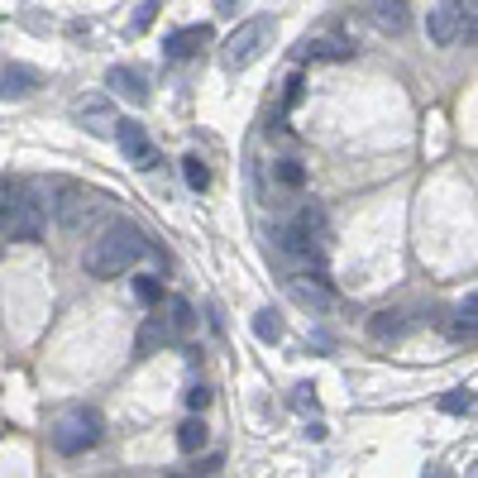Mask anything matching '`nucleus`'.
I'll return each instance as SVG.
<instances>
[{
    "instance_id": "9d476101",
    "label": "nucleus",
    "mask_w": 478,
    "mask_h": 478,
    "mask_svg": "<svg viewBox=\"0 0 478 478\" xmlns=\"http://www.w3.org/2000/svg\"><path fill=\"white\" fill-rule=\"evenodd\" d=\"M368 20H374L383 34H407L411 0H368Z\"/></svg>"
},
{
    "instance_id": "f3484780",
    "label": "nucleus",
    "mask_w": 478,
    "mask_h": 478,
    "mask_svg": "<svg viewBox=\"0 0 478 478\" xmlns=\"http://www.w3.org/2000/svg\"><path fill=\"white\" fill-rule=\"evenodd\" d=\"M163 320H167V330L173 335H187L192 326H196V311H192V302L187 297H163Z\"/></svg>"
},
{
    "instance_id": "5701e85b",
    "label": "nucleus",
    "mask_w": 478,
    "mask_h": 478,
    "mask_svg": "<svg viewBox=\"0 0 478 478\" xmlns=\"http://www.w3.org/2000/svg\"><path fill=\"white\" fill-rule=\"evenodd\" d=\"M134 297L144 302V306H158V302H163V287H158V277H134Z\"/></svg>"
},
{
    "instance_id": "c756f323",
    "label": "nucleus",
    "mask_w": 478,
    "mask_h": 478,
    "mask_svg": "<svg viewBox=\"0 0 478 478\" xmlns=\"http://www.w3.org/2000/svg\"><path fill=\"white\" fill-rule=\"evenodd\" d=\"M5 196H10V192H5V177H0V206H5Z\"/></svg>"
},
{
    "instance_id": "f03ea898",
    "label": "nucleus",
    "mask_w": 478,
    "mask_h": 478,
    "mask_svg": "<svg viewBox=\"0 0 478 478\" xmlns=\"http://www.w3.org/2000/svg\"><path fill=\"white\" fill-rule=\"evenodd\" d=\"M105 440V416L96 407H72L58 416V426H53V450L58 455H86V450H96V445Z\"/></svg>"
},
{
    "instance_id": "b1692460",
    "label": "nucleus",
    "mask_w": 478,
    "mask_h": 478,
    "mask_svg": "<svg viewBox=\"0 0 478 478\" xmlns=\"http://www.w3.org/2000/svg\"><path fill=\"white\" fill-rule=\"evenodd\" d=\"M158 10H163L158 0H144V5L134 10V20H130V34H144V29H149L153 20H158Z\"/></svg>"
},
{
    "instance_id": "f8f14e48",
    "label": "nucleus",
    "mask_w": 478,
    "mask_h": 478,
    "mask_svg": "<svg viewBox=\"0 0 478 478\" xmlns=\"http://www.w3.org/2000/svg\"><path fill=\"white\" fill-rule=\"evenodd\" d=\"M302 58H316V63H349L354 43L345 34H316V39L302 43Z\"/></svg>"
},
{
    "instance_id": "9b49d317",
    "label": "nucleus",
    "mask_w": 478,
    "mask_h": 478,
    "mask_svg": "<svg viewBox=\"0 0 478 478\" xmlns=\"http://www.w3.org/2000/svg\"><path fill=\"white\" fill-rule=\"evenodd\" d=\"M206 43H211V24H187V29H173V34L163 39V53H167V58H177V63H182V58L202 53Z\"/></svg>"
},
{
    "instance_id": "6e6552de",
    "label": "nucleus",
    "mask_w": 478,
    "mask_h": 478,
    "mask_svg": "<svg viewBox=\"0 0 478 478\" xmlns=\"http://www.w3.org/2000/svg\"><path fill=\"white\" fill-rule=\"evenodd\" d=\"M287 292H292V302H297V306H306V311H330V306H335V292H330V283L316 268H297L287 277Z\"/></svg>"
},
{
    "instance_id": "f257e3e1",
    "label": "nucleus",
    "mask_w": 478,
    "mask_h": 478,
    "mask_svg": "<svg viewBox=\"0 0 478 478\" xmlns=\"http://www.w3.org/2000/svg\"><path fill=\"white\" fill-rule=\"evenodd\" d=\"M149 254V239H144V230L130 225V221H111L101 230L96 239L86 244V273L91 277H101V283H111V277H125L139 258Z\"/></svg>"
},
{
    "instance_id": "c85d7f7f",
    "label": "nucleus",
    "mask_w": 478,
    "mask_h": 478,
    "mask_svg": "<svg viewBox=\"0 0 478 478\" xmlns=\"http://www.w3.org/2000/svg\"><path fill=\"white\" fill-rule=\"evenodd\" d=\"M215 14H239V0H215Z\"/></svg>"
},
{
    "instance_id": "bb28decb",
    "label": "nucleus",
    "mask_w": 478,
    "mask_h": 478,
    "mask_svg": "<svg viewBox=\"0 0 478 478\" xmlns=\"http://www.w3.org/2000/svg\"><path fill=\"white\" fill-rule=\"evenodd\" d=\"M302 101V77H292V82H287V105H297Z\"/></svg>"
},
{
    "instance_id": "4468645a",
    "label": "nucleus",
    "mask_w": 478,
    "mask_h": 478,
    "mask_svg": "<svg viewBox=\"0 0 478 478\" xmlns=\"http://www.w3.org/2000/svg\"><path fill=\"white\" fill-rule=\"evenodd\" d=\"M77 120H82L91 134H111L115 130V105L105 96H86V101H77Z\"/></svg>"
},
{
    "instance_id": "4be33fe9",
    "label": "nucleus",
    "mask_w": 478,
    "mask_h": 478,
    "mask_svg": "<svg viewBox=\"0 0 478 478\" xmlns=\"http://www.w3.org/2000/svg\"><path fill=\"white\" fill-rule=\"evenodd\" d=\"M182 177H187L192 192H206L211 187V167H206L202 153H187V158H182Z\"/></svg>"
},
{
    "instance_id": "412c9836",
    "label": "nucleus",
    "mask_w": 478,
    "mask_h": 478,
    "mask_svg": "<svg viewBox=\"0 0 478 478\" xmlns=\"http://www.w3.org/2000/svg\"><path fill=\"white\" fill-rule=\"evenodd\" d=\"M254 335H258L264 345H277V340L287 335V326H283V316H277L273 306H268V311H258V316H254Z\"/></svg>"
},
{
    "instance_id": "ddd939ff",
    "label": "nucleus",
    "mask_w": 478,
    "mask_h": 478,
    "mask_svg": "<svg viewBox=\"0 0 478 478\" xmlns=\"http://www.w3.org/2000/svg\"><path fill=\"white\" fill-rule=\"evenodd\" d=\"M105 86H111L115 96H125L130 105H149V82H144V72H134V68H111L105 72Z\"/></svg>"
},
{
    "instance_id": "cd10ccee",
    "label": "nucleus",
    "mask_w": 478,
    "mask_h": 478,
    "mask_svg": "<svg viewBox=\"0 0 478 478\" xmlns=\"http://www.w3.org/2000/svg\"><path fill=\"white\" fill-rule=\"evenodd\" d=\"M215 469H221V455H206L202 464H196V473H215Z\"/></svg>"
},
{
    "instance_id": "1a4fd4ad",
    "label": "nucleus",
    "mask_w": 478,
    "mask_h": 478,
    "mask_svg": "<svg viewBox=\"0 0 478 478\" xmlns=\"http://www.w3.org/2000/svg\"><path fill=\"white\" fill-rule=\"evenodd\" d=\"M43 86V77L24 63H5L0 68V101H29Z\"/></svg>"
},
{
    "instance_id": "20e7f679",
    "label": "nucleus",
    "mask_w": 478,
    "mask_h": 478,
    "mask_svg": "<svg viewBox=\"0 0 478 478\" xmlns=\"http://www.w3.org/2000/svg\"><path fill=\"white\" fill-rule=\"evenodd\" d=\"M273 34H277V24L268 20V14H258V20H244L235 34L225 39V68H254L258 58L268 53V43H273Z\"/></svg>"
},
{
    "instance_id": "dca6fc26",
    "label": "nucleus",
    "mask_w": 478,
    "mask_h": 478,
    "mask_svg": "<svg viewBox=\"0 0 478 478\" xmlns=\"http://www.w3.org/2000/svg\"><path fill=\"white\" fill-rule=\"evenodd\" d=\"M411 330V320H407V311H378V316H368V335L374 340H402V335Z\"/></svg>"
},
{
    "instance_id": "a211bd4d",
    "label": "nucleus",
    "mask_w": 478,
    "mask_h": 478,
    "mask_svg": "<svg viewBox=\"0 0 478 478\" xmlns=\"http://www.w3.org/2000/svg\"><path fill=\"white\" fill-rule=\"evenodd\" d=\"M206 440H211V430H206L202 416H192V421H182V426H177V450H182V455H196Z\"/></svg>"
},
{
    "instance_id": "7ed1b4c3",
    "label": "nucleus",
    "mask_w": 478,
    "mask_h": 478,
    "mask_svg": "<svg viewBox=\"0 0 478 478\" xmlns=\"http://www.w3.org/2000/svg\"><path fill=\"white\" fill-rule=\"evenodd\" d=\"M96 196H91L86 187H77V182H53L49 187V211L58 230H68V235H77V230H86V221L96 215Z\"/></svg>"
},
{
    "instance_id": "aec40b11",
    "label": "nucleus",
    "mask_w": 478,
    "mask_h": 478,
    "mask_svg": "<svg viewBox=\"0 0 478 478\" xmlns=\"http://www.w3.org/2000/svg\"><path fill=\"white\" fill-rule=\"evenodd\" d=\"M273 177H277V187L302 192V187H306V163H302V158H277V163H273Z\"/></svg>"
},
{
    "instance_id": "a878e982",
    "label": "nucleus",
    "mask_w": 478,
    "mask_h": 478,
    "mask_svg": "<svg viewBox=\"0 0 478 478\" xmlns=\"http://www.w3.org/2000/svg\"><path fill=\"white\" fill-rule=\"evenodd\" d=\"M187 407H192V411H206V407H211V388H206V383L187 388Z\"/></svg>"
},
{
    "instance_id": "39448f33",
    "label": "nucleus",
    "mask_w": 478,
    "mask_h": 478,
    "mask_svg": "<svg viewBox=\"0 0 478 478\" xmlns=\"http://www.w3.org/2000/svg\"><path fill=\"white\" fill-rule=\"evenodd\" d=\"M0 230L14 239V244H39L43 230H49V211H43V202H10L0 206Z\"/></svg>"
},
{
    "instance_id": "2eb2a0df",
    "label": "nucleus",
    "mask_w": 478,
    "mask_h": 478,
    "mask_svg": "<svg viewBox=\"0 0 478 478\" xmlns=\"http://www.w3.org/2000/svg\"><path fill=\"white\" fill-rule=\"evenodd\" d=\"M177 335L167 330V320L163 316H153V320H144V326H139V340H134V354L139 359H149V354H158V349H167L173 345Z\"/></svg>"
},
{
    "instance_id": "0eeeda50",
    "label": "nucleus",
    "mask_w": 478,
    "mask_h": 478,
    "mask_svg": "<svg viewBox=\"0 0 478 478\" xmlns=\"http://www.w3.org/2000/svg\"><path fill=\"white\" fill-rule=\"evenodd\" d=\"M115 144L125 153V163H134L139 173H149V167H158V144L149 139V130L139 125V120H115Z\"/></svg>"
},
{
    "instance_id": "393cba45",
    "label": "nucleus",
    "mask_w": 478,
    "mask_h": 478,
    "mask_svg": "<svg viewBox=\"0 0 478 478\" xmlns=\"http://www.w3.org/2000/svg\"><path fill=\"white\" fill-rule=\"evenodd\" d=\"M440 407L455 411V416H464V411H473V392H469V388H455V392H445Z\"/></svg>"
},
{
    "instance_id": "423d86ee",
    "label": "nucleus",
    "mask_w": 478,
    "mask_h": 478,
    "mask_svg": "<svg viewBox=\"0 0 478 478\" xmlns=\"http://www.w3.org/2000/svg\"><path fill=\"white\" fill-rule=\"evenodd\" d=\"M469 10L473 5H464V0H436L430 14H426V39L436 43V49H455L459 29H464V20H469Z\"/></svg>"
},
{
    "instance_id": "6ab92c4d",
    "label": "nucleus",
    "mask_w": 478,
    "mask_h": 478,
    "mask_svg": "<svg viewBox=\"0 0 478 478\" xmlns=\"http://www.w3.org/2000/svg\"><path fill=\"white\" fill-rule=\"evenodd\" d=\"M473 330H478V297L469 292V297L459 302V311H455V326H450V335H455V340H473Z\"/></svg>"
}]
</instances>
